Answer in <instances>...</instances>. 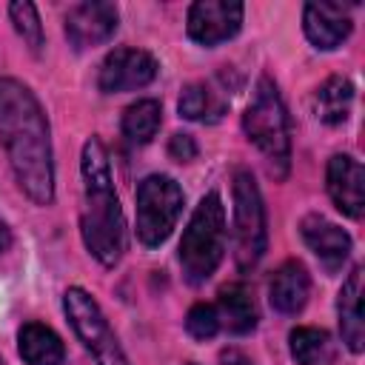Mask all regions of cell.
<instances>
[{
    "instance_id": "obj_1",
    "label": "cell",
    "mask_w": 365,
    "mask_h": 365,
    "mask_svg": "<svg viewBox=\"0 0 365 365\" xmlns=\"http://www.w3.org/2000/svg\"><path fill=\"white\" fill-rule=\"evenodd\" d=\"M0 145L17 185L34 205L54 202V148L37 94L17 77H0Z\"/></svg>"
},
{
    "instance_id": "obj_2",
    "label": "cell",
    "mask_w": 365,
    "mask_h": 365,
    "mask_svg": "<svg viewBox=\"0 0 365 365\" xmlns=\"http://www.w3.org/2000/svg\"><path fill=\"white\" fill-rule=\"evenodd\" d=\"M83 174V205H80V237L88 254L103 265L114 268L125 254V217L114 191L108 151L100 137H88L80 154Z\"/></svg>"
},
{
    "instance_id": "obj_3",
    "label": "cell",
    "mask_w": 365,
    "mask_h": 365,
    "mask_svg": "<svg viewBox=\"0 0 365 365\" xmlns=\"http://www.w3.org/2000/svg\"><path fill=\"white\" fill-rule=\"evenodd\" d=\"M242 131L265 157L271 174L277 180H285L291 171V128L279 88L268 74H262L251 91L242 114Z\"/></svg>"
},
{
    "instance_id": "obj_4",
    "label": "cell",
    "mask_w": 365,
    "mask_h": 365,
    "mask_svg": "<svg viewBox=\"0 0 365 365\" xmlns=\"http://www.w3.org/2000/svg\"><path fill=\"white\" fill-rule=\"evenodd\" d=\"M222 254H225V205L220 191H208L194 205L191 220L180 240L177 259L182 277L191 285L211 279V274L222 262Z\"/></svg>"
},
{
    "instance_id": "obj_5",
    "label": "cell",
    "mask_w": 365,
    "mask_h": 365,
    "mask_svg": "<svg viewBox=\"0 0 365 365\" xmlns=\"http://www.w3.org/2000/svg\"><path fill=\"white\" fill-rule=\"evenodd\" d=\"M234 262L240 271H251L268 245V222H265V202L259 185L248 168L234 171Z\"/></svg>"
},
{
    "instance_id": "obj_6",
    "label": "cell",
    "mask_w": 365,
    "mask_h": 365,
    "mask_svg": "<svg viewBox=\"0 0 365 365\" xmlns=\"http://www.w3.org/2000/svg\"><path fill=\"white\" fill-rule=\"evenodd\" d=\"M134 200H137V240L145 248L163 245L177 228V220L182 214L185 194L180 182L168 174H148L140 180Z\"/></svg>"
},
{
    "instance_id": "obj_7",
    "label": "cell",
    "mask_w": 365,
    "mask_h": 365,
    "mask_svg": "<svg viewBox=\"0 0 365 365\" xmlns=\"http://www.w3.org/2000/svg\"><path fill=\"white\" fill-rule=\"evenodd\" d=\"M63 314L94 365H131L117 334L111 331L103 308L86 288L71 285L63 294Z\"/></svg>"
},
{
    "instance_id": "obj_8",
    "label": "cell",
    "mask_w": 365,
    "mask_h": 365,
    "mask_svg": "<svg viewBox=\"0 0 365 365\" xmlns=\"http://www.w3.org/2000/svg\"><path fill=\"white\" fill-rule=\"evenodd\" d=\"M245 6L234 0H197L188 6L185 31L197 46L214 48L242 29Z\"/></svg>"
},
{
    "instance_id": "obj_9",
    "label": "cell",
    "mask_w": 365,
    "mask_h": 365,
    "mask_svg": "<svg viewBox=\"0 0 365 365\" xmlns=\"http://www.w3.org/2000/svg\"><path fill=\"white\" fill-rule=\"evenodd\" d=\"M160 71V63L145 48H114L100 63L97 86L103 94H123L145 88Z\"/></svg>"
},
{
    "instance_id": "obj_10",
    "label": "cell",
    "mask_w": 365,
    "mask_h": 365,
    "mask_svg": "<svg viewBox=\"0 0 365 365\" xmlns=\"http://www.w3.org/2000/svg\"><path fill=\"white\" fill-rule=\"evenodd\" d=\"M117 23H120V11L114 3H106V0H86V3H77L66 11V37L68 43L83 51V48H94V46H103L114 37L117 31Z\"/></svg>"
},
{
    "instance_id": "obj_11",
    "label": "cell",
    "mask_w": 365,
    "mask_h": 365,
    "mask_svg": "<svg viewBox=\"0 0 365 365\" xmlns=\"http://www.w3.org/2000/svg\"><path fill=\"white\" fill-rule=\"evenodd\" d=\"M325 188L345 217L359 220L365 214V168L356 157L334 154L325 168Z\"/></svg>"
},
{
    "instance_id": "obj_12",
    "label": "cell",
    "mask_w": 365,
    "mask_h": 365,
    "mask_svg": "<svg viewBox=\"0 0 365 365\" xmlns=\"http://www.w3.org/2000/svg\"><path fill=\"white\" fill-rule=\"evenodd\" d=\"M354 20L348 6L339 3H305L302 6V31L308 43L319 51H334L351 37Z\"/></svg>"
},
{
    "instance_id": "obj_13",
    "label": "cell",
    "mask_w": 365,
    "mask_h": 365,
    "mask_svg": "<svg viewBox=\"0 0 365 365\" xmlns=\"http://www.w3.org/2000/svg\"><path fill=\"white\" fill-rule=\"evenodd\" d=\"M299 234H302L305 245L314 251V257H317V259L325 265V271H331V274L342 268V262L348 259L351 245H354V242H351V234H348L342 225L325 220L322 214H308V217H302Z\"/></svg>"
},
{
    "instance_id": "obj_14",
    "label": "cell",
    "mask_w": 365,
    "mask_h": 365,
    "mask_svg": "<svg viewBox=\"0 0 365 365\" xmlns=\"http://www.w3.org/2000/svg\"><path fill=\"white\" fill-rule=\"evenodd\" d=\"M336 317L339 334L351 354H362L365 348V319H362V268L354 265L345 277L339 297H336Z\"/></svg>"
},
{
    "instance_id": "obj_15",
    "label": "cell",
    "mask_w": 365,
    "mask_h": 365,
    "mask_svg": "<svg viewBox=\"0 0 365 365\" xmlns=\"http://www.w3.org/2000/svg\"><path fill=\"white\" fill-rule=\"evenodd\" d=\"M311 297V274L299 259L282 262L271 282H268V299L279 314H299Z\"/></svg>"
},
{
    "instance_id": "obj_16",
    "label": "cell",
    "mask_w": 365,
    "mask_h": 365,
    "mask_svg": "<svg viewBox=\"0 0 365 365\" xmlns=\"http://www.w3.org/2000/svg\"><path fill=\"white\" fill-rule=\"evenodd\" d=\"M17 351L26 365H63L66 345L60 334L43 322H26L17 331Z\"/></svg>"
},
{
    "instance_id": "obj_17",
    "label": "cell",
    "mask_w": 365,
    "mask_h": 365,
    "mask_svg": "<svg viewBox=\"0 0 365 365\" xmlns=\"http://www.w3.org/2000/svg\"><path fill=\"white\" fill-rule=\"evenodd\" d=\"M217 314H220V328H228L231 334H251L257 328V319H259L254 297L242 282L225 285L220 291Z\"/></svg>"
},
{
    "instance_id": "obj_18",
    "label": "cell",
    "mask_w": 365,
    "mask_h": 365,
    "mask_svg": "<svg viewBox=\"0 0 365 365\" xmlns=\"http://www.w3.org/2000/svg\"><path fill=\"white\" fill-rule=\"evenodd\" d=\"M354 106V83L348 77H328L311 97V108L319 123L342 125Z\"/></svg>"
},
{
    "instance_id": "obj_19",
    "label": "cell",
    "mask_w": 365,
    "mask_h": 365,
    "mask_svg": "<svg viewBox=\"0 0 365 365\" xmlns=\"http://www.w3.org/2000/svg\"><path fill=\"white\" fill-rule=\"evenodd\" d=\"M177 108H180V117H185V120L217 123L225 114L228 100H225V94L214 91L208 83H188L177 100Z\"/></svg>"
},
{
    "instance_id": "obj_20",
    "label": "cell",
    "mask_w": 365,
    "mask_h": 365,
    "mask_svg": "<svg viewBox=\"0 0 365 365\" xmlns=\"http://www.w3.org/2000/svg\"><path fill=\"white\" fill-rule=\"evenodd\" d=\"M288 348L297 365H334V356H336V348L328 331L311 328V325L294 328L288 334Z\"/></svg>"
},
{
    "instance_id": "obj_21",
    "label": "cell",
    "mask_w": 365,
    "mask_h": 365,
    "mask_svg": "<svg viewBox=\"0 0 365 365\" xmlns=\"http://www.w3.org/2000/svg\"><path fill=\"white\" fill-rule=\"evenodd\" d=\"M160 123H163V106H160V100L145 97V100L131 103L123 111L120 128H123V134L131 143H140L143 145V143H151V137L160 131Z\"/></svg>"
},
{
    "instance_id": "obj_22",
    "label": "cell",
    "mask_w": 365,
    "mask_h": 365,
    "mask_svg": "<svg viewBox=\"0 0 365 365\" xmlns=\"http://www.w3.org/2000/svg\"><path fill=\"white\" fill-rule=\"evenodd\" d=\"M9 17L14 23V31L23 37V43L40 54L43 43H46V34H43V23H40V14H37V6L34 3H11L9 6Z\"/></svg>"
},
{
    "instance_id": "obj_23",
    "label": "cell",
    "mask_w": 365,
    "mask_h": 365,
    "mask_svg": "<svg viewBox=\"0 0 365 365\" xmlns=\"http://www.w3.org/2000/svg\"><path fill=\"white\" fill-rule=\"evenodd\" d=\"M185 331H188L194 339H211V336L220 331L217 305H211V302H197V305H191L188 314H185Z\"/></svg>"
},
{
    "instance_id": "obj_24",
    "label": "cell",
    "mask_w": 365,
    "mask_h": 365,
    "mask_svg": "<svg viewBox=\"0 0 365 365\" xmlns=\"http://www.w3.org/2000/svg\"><path fill=\"white\" fill-rule=\"evenodd\" d=\"M168 157L177 163H191L197 157V143L191 134H174L168 140Z\"/></svg>"
},
{
    "instance_id": "obj_25",
    "label": "cell",
    "mask_w": 365,
    "mask_h": 365,
    "mask_svg": "<svg viewBox=\"0 0 365 365\" xmlns=\"http://www.w3.org/2000/svg\"><path fill=\"white\" fill-rule=\"evenodd\" d=\"M220 362H222V365H254L245 354H240V351H234V348H231V351H222V354H220Z\"/></svg>"
},
{
    "instance_id": "obj_26",
    "label": "cell",
    "mask_w": 365,
    "mask_h": 365,
    "mask_svg": "<svg viewBox=\"0 0 365 365\" xmlns=\"http://www.w3.org/2000/svg\"><path fill=\"white\" fill-rule=\"evenodd\" d=\"M11 240H14V237H11V228H9V222L0 217V254L11 248Z\"/></svg>"
},
{
    "instance_id": "obj_27",
    "label": "cell",
    "mask_w": 365,
    "mask_h": 365,
    "mask_svg": "<svg viewBox=\"0 0 365 365\" xmlns=\"http://www.w3.org/2000/svg\"><path fill=\"white\" fill-rule=\"evenodd\" d=\"M185 365H197V362H185Z\"/></svg>"
}]
</instances>
